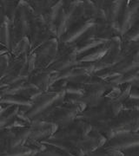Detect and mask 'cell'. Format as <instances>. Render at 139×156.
<instances>
[{
  "label": "cell",
  "instance_id": "obj_1",
  "mask_svg": "<svg viewBox=\"0 0 139 156\" xmlns=\"http://www.w3.org/2000/svg\"><path fill=\"white\" fill-rule=\"evenodd\" d=\"M4 102H11V103H17V104H21V105H29L30 102L25 100H23L21 98H17V97H11V96H8L5 97L4 100Z\"/></svg>",
  "mask_w": 139,
  "mask_h": 156
},
{
  "label": "cell",
  "instance_id": "obj_2",
  "mask_svg": "<svg viewBox=\"0 0 139 156\" xmlns=\"http://www.w3.org/2000/svg\"><path fill=\"white\" fill-rule=\"evenodd\" d=\"M18 87H19V89H21L23 88V87H24V85H23V84H20V85H19ZM15 89V90H13V91H12L11 93H15V92H16V89H17V87H14V88H11V89Z\"/></svg>",
  "mask_w": 139,
  "mask_h": 156
}]
</instances>
